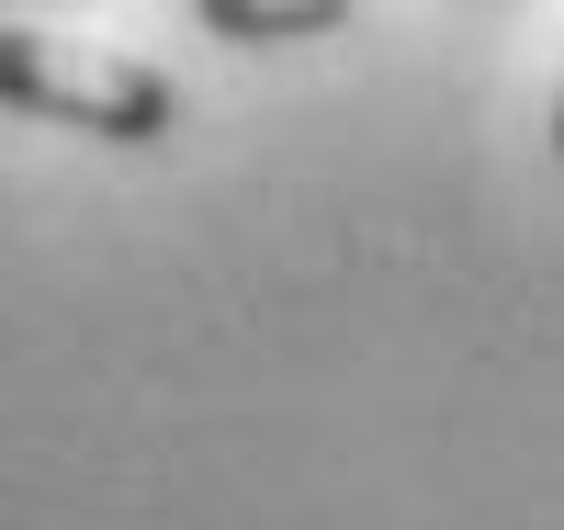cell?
I'll return each instance as SVG.
<instances>
[{
    "mask_svg": "<svg viewBox=\"0 0 564 530\" xmlns=\"http://www.w3.org/2000/svg\"><path fill=\"white\" fill-rule=\"evenodd\" d=\"M0 113H45L68 136H102V148H159L181 125V90H170V68L124 57V45L0 23Z\"/></svg>",
    "mask_w": 564,
    "mask_h": 530,
    "instance_id": "cell-1",
    "label": "cell"
},
{
    "mask_svg": "<svg viewBox=\"0 0 564 530\" xmlns=\"http://www.w3.org/2000/svg\"><path fill=\"white\" fill-rule=\"evenodd\" d=\"M339 23H350L339 0H204V34H226V45H305Z\"/></svg>",
    "mask_w": 564,
    "mask_h": 530,
    "instance_id": "cell-2",
    "label": "cell"
},
{
    "mask_svg": "<svg viewBox=\"0 0 564 530\" xmlns=\"http://www.w3.org/2000/svg\"><path fill=\"white\" fill-rule=\"evenodd\" d=\"M553 159H564V90H553Z\"/></svg>",
    "mask_w": 564,
    "mask_h": 530,
    "instance_id": "cell-3",
    "label": "cell"
}]
</instances>
